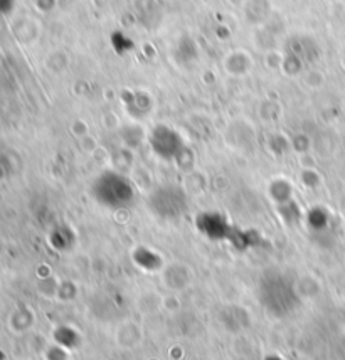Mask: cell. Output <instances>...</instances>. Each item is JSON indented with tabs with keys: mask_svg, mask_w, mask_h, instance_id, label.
<instances>
[{
	"mask_svg": "<svg viewBox=\"0 0 345 360\" xmlns=\"http://www.w3.org/2000/svg\"><path fill=\"white\" fill-rule=\"evenodd\" d=\"M260 302L271 316L284 319L299 307V295L284 274L270 273L260 285Z\"/></svg>",
	"mask_w": 345,
	"mask_h": 360,
	"instance_id": "cell-1",
	"label": "cell"
},
{
	"mask_svg": "<svg viewBox=\"0 0 345 360\" xmlns=\"http://www.w3.org/2000/svg\"><path fill=\"white\" fill-rule=\"evenodd\" d=\"M132 195V187L122 177H116V175L105 174L94 184V197L98 199V202L108 205V207H123L130 202Z\"/></svg>",
	"mask_w": 345,
	"mask_h": 360,
	"instance_id": "cell-2",
	"label": "cell"
},
{
	"mask_svg": "<svg viewBox=\"0 0 345 360\" xmlns=\"http://www.w3.org/2000/svg\"><path fill=\"white\" fill-rule=\"evenodd\" d=\"M185 207H187V199L177 187L158 188L152 195V209L163 219H177L182 216Z\"/></svg>",
	"mask_w": 345,
	"mask_h": 360,
	"instance_id": "cell-3",
	"label": "cell"
}]
</instances>
